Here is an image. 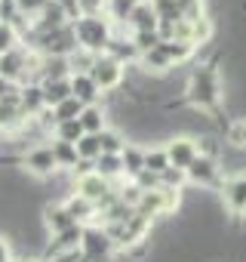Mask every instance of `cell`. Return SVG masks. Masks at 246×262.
<instances>
[{
	"label": "cell",
	"instance_id": "obj_1",
	"mask_svg": "<svg viewBox=\"0 0 246 262\" xmlns=\"http://www.w3.org/2000/svg\"><path fill=\"white\" fill-rule=\"evenodd\" d=\"M182 99L194 108V111H203V114H218L222 102H225V83H222V74L212 62H200L191 68L188 80H185V93ZM215 120V117H212Z\"/></svg>",
	"mask_w": 246,
	"mask_h": 262
},
{
	"label": "cell",
	"instance_id": "obj_2",
	"mask_svg": "<svg viewBox=\"0 0 246 262\" xmlns=\"http://www.w3.org/2000/svg\"><path fill=\"white\" fill-rule=\"evenodd\" d=\"M74 25V34H77V47L86 50V53H108V43L114 40L117 34V25L108 19V16H80Z\"/></svg>",
	"mask_w": 246,
	"mask_h": 262
},
{
	"label": "cell",
	"instance_id": "obj_3",
	"mask_svg": "<svg viewBox=\"0 0 246 262\" xmlns=\"http://www.w3.org/2000/svg\"><path fill=\"white\" fill-rule=\"evenodd\" d=\"M222 161H212V158H203V155H197L194 158V164L185 170V176H188V185H194V188H212V191H222L225 188V176H222Z\"/></svg>",
	"mask_w": 246,
	"mask_h": 262
},
{
	"label": "cell",
	"instance_id": "obj_4",
	"mask_svg": "<svg viewBox=\"0 0 246 262\" xmlns=\"http://www.w3.org/2000/svg\"><path fill=\"white\" fill-rule=\"evenodd\" d=\"M89 77L95 80V86L102 90V96H108V93H117V90L123 86V77H127V65H120L114 56L102 53V56L95 59Z\"/></svg>",
	"mask_w": 246,
	"mask_h": 262
},
{
	"label": "cell",
	"instance_id": "obj_5",
	"mask_svg": "<svg viewBox=\"0 0 246 262\" xmlns=\"http://www.w3.org/2000/svg\"><path fill=\"white\" fill-rule=\"evenodd\" d=\"M166 155H169V164H173L176 170H188V167L194 164V158L200 155V148H197V136H191V133L169 136V142H166Z\"/></svg>",
	"mask_w": 246,
	"mask_h": 262
},
{
	"label": "cell",
	"instance_id": "obj_6",
	"mask_svg": "<svg viewBox=\"0 0 246 262\" xmlns=\"http://www.w3.org/2000/svg\"><path fill=\"white\" fill-rule=\"evenodd\" d=\"M22 167H25L31 176H37V179H53V176L59 173L56 158H53V145H34V148L22 158Z\"/></svg>",
	"mask_w": 246,
	"mask_h": 262
},
{
	"label": "cell",
	"instance_id": "obj_7",
	"mask_svg": "<svg viewBox=\"0 0 246 262\" xmlns=\"http://www.w3.org/2000/svg\"><path fill=\"white\" fill-rule=\"evenodd\" d=\"M222 204H225L234 216H243V213H246V173L228 176V182H225V188H222Z\"/></svg>",
	"mask_w": 246,
	"mask_h": 262
},
{
	"label": "cell",
	"instance_id": "obj_8",
	"mask_svg": "<svg viewBox=\"0 0 246 262\" xmlns=\"http://www.w3.org/2000/svg\"><path fill=\"white\" fill-rule=\"evenodd\" d=\"M40 222H43V228L56 237V234H62V231H68V228H74L77 222L71 219V213L65 210V204H46L43 207V216H40Z\"/></svg>",
	"mask_w": 246,
	"mask_h": 262
},
{
	"label": "cell",
	"instance_id": "obj_9",
	"mask_svg": "<svg viewBox=\"0 0 246 262\" xmlns=\"http://www.w3.org/2000/svg\"><path fill=\"white\" fill-rule=\"evenodd\" d=\"M71 96L77 102H83V105H99L105 99L102 90L95 86V80L89 74H71Z\"/></svg>",
	"mask_w": 246,
	"mask_h": 262
},
{
	"label": "cell",
	"instance_id": "obj_10",
	"mask_svg": "<svg viewBox=\"0 0 246 262\" xmlns=\"http://www.w3.org/2000/svg\"><path fill=\"white\" fill-rule=\"evenodd\" d=\"M80 126L86 136H99L102 129H108V108L99 102V105H86L83 114H80Z\"/></svg>",
	"mask_w": 246,
	"mask_h": 262
},
{
	"label": "cell",
	"instance_id": "obj_11",
	"mask_svg": "<svg viewBox=\"0 0 246 262\" xmlns=\"http://www.w3.org/2000/svg\"><path fill=\"white\" fill-rule=\"evenodd\" d=\"M133 31H157L160 28V16L154 10V4H136V10L130 13V22H127Z\"/></svg>",
	"mask_w": 246,
	"mask_h": 262
},
{
	"label": "cell",
	"instance_id": "obj_12",
	"mask_svg": "<svg viewBox=\"0 0 246 262\" xmlns=\"http://www.w3.org/2000/svg\"><path fill=\"white\" fill-rule=\"evenodd\" d=\"M62 204H65V210L71 213V219H74L77 225H83V222H92V219L99 216V207H95L92 201L80 198L77 191H74V194H68V198H65Z\"/></svg>",
	"mask_w": 246,
	"mask_h": 262
},
{
	"label": "cell",
	"instance_id": "obj_13",
	"mask_svg": "<svg viewBox=\"0 0 246 262\" xmlns=\"http://www.w3.org/2000/svg\"><path fill=\"white\" fill-rule=\"evenodd\" d=\"M108 56H114L120 65L139 62V59H142V53H139V47L133 43V37H123V34H114V40L108 43Z\"/></svg>",
	"mask_w": 246,
	"mask_h": 262
},
{
	"label": "cell",
	"instance_id": "obj_14",
	"mask_svg": "<svg viewBox=\"0 0 246 262\" xmlns=\"http://www.w3.org/2000/svg\"><path fill=\"white\" fill-rule=\"evenodd\" d=\"M95 173H99L102 179H108L111 185H117V182L127 179V173H123V158H120V155H102V158L95 161Z\"/></svg>",
	"mask_w": 246,
	"mask_h": 262
},
{
	"label": "cell",
	"instance_id": "obj_15",
	"mask_svg": "<svg viewBox=\"0 0 246 262\" xmlns=\"http://www.w3.org/2000/svg\"><path fill=\"white\" fill-rule=\"evenodd\" d=\"M40 90H43V102H46V108H59L62 102L71 99V77H68V80H43Z\"/></svg>",
	"mask_w": 246,
	"mask_h": 262
},
{
	"label": "cell",
	"instance_id": "obj_16",
	"mask_svg": "<svg viewBox=\"0 0 246 262\" xmlns=\"http://www.w3.org/2000/svg\"><path fill=\"white\" fill-rule=\"evenodd\" d=\"M145 151L148 148H142V145H136V142H130L127 148H123V173H127V179H136L142 170H145Z\"/></svg>",
	"mask_w": 246,
	"mask_h": 262
},
{
	"label": "cell",
	"instance_id": "obj_17",
	"mask_svg": "<svg viewBox=\"0 0 246 262\" xmlns=\"http://www.w3.org/2000/svg\"><path fill=\"white\" fill-rule=\"evenodd\" d=\"M53 158H56V167L62 173H74L77 164H80V155H77V145H68V142H56L53 139Z\"/></svg>",
	"mask_w": 246,
	"mask_h": 262
},
{
	"label": "cell",
	"instance_id": "obj_18",
	"mask_svg": "<svg viewBox=\"0 0 246 262\" xmlns=\"http://www.w3.org/2000/svg\"><path fill=\"white\" fill-rule=\"evenodd\" d=\"M99 142H102V155H123V148L130 145L127 136H123L120 129H114V126L102 129V133H99Z\"/></svg>",
	"mask_w": 246,
	"mask_h": 262
},
{
	"label": "cell",
	"instance_id": "obj_19",
	"mask_svg": "<svg viewBox=\"0 0 246 262\" xmlns=\"http://www.w3.org/2000/svg\"><path fill=\"white\" fill-rule=\"evenodd\" d=\"M83 136H86V133H83V126H80V117H77V120H65V123H59V126H56V133H53L56 142H68V145H77Z\"/></svg>",
	"mask_w": 246,
	"mask_h": 262
},
{
	"label": "cell",
	"instance_id": "obj_20",
	"mask_svg": "<svg viewBox=\"0 0 246 262\" xmlns=\"http://www.w3.org/2000/svg\"><path fill=\"white\" fill-rule=\"evenodd\" d=\"M169 167H173V164H169L166 145H163V148H148V151H145V170H151L154 176H163Z\"/></svg>",
	"mask_w": 246,
	"mask_h": 262
},
{
	"label": "cell",
	"instance_id": "obj_21",
	"mask_svg": "<svg viewBox=\"0 0 246 262\" xmlns=\"http://www.w3.org/2000/svg\"><path fill=\"white\" fill-rule=\"evenodd\" d=\"M225 139L234 151H246V117H237L228 129H225Z\"/></svg>",
	"mask_w": 246,
	"mask_h": 262
},
{
	"label": "cell",
	"instance_id": "obj_22",
	"mask_svg": "<svg viewBox=\"0 0 246 262\" xmlns=\"http://www.w3.org/2000/svg\"><path fill=\"white\" fill-rule=\"evenodd\" d=\"M19 47H22L19 31H16L10 22H0V56H7V53H13V50H19Z\"/></svg>",
	"mask_w": 246,
	"mask_h": 262
},
{
	"label": "cell",
	"instance_id": "obj_23",
	"mask_svg": "<svg viewBox=\"0 0 246 262\" xmlns=\"http://www.w3.org/2000/svg\"><path fill=\"white\" fill-rule=\"evenodd\" d=\"M130 37H133V43L139 47V53H142V56H145V53H151V50H157V47L163 43L160 31H133Z\"/></svg>",
	"mask_w": 246,
	"mask_h": 262
},
{
	"label": "cell",
	"instance_id": "obj_24",
	"mask_svg": "<svg viewBox=\"0 0 246 262\" xmlns=\"http://www.w3.org/2000/svg\"><path fill=\"white\" fill-rule=\"evenodd\" d=\"M83 108H86V105H83V102H77V99L71 96L68 102H62V105H59V108H53V111H56V120H59V123H65V120H77V117L83 114Z\"/></svg>",
	"mask_w": 246,
	"mask_h": 262
},
{
	"label": "cell",
	"instance_id": "obj_25",
	"mask_svg": "<svg viewBox=\"0 0 246 262\" xmlns=\"http://www.w3.org/2000/svg\"><path fill=\"white\" fill-rule=\"evenodd\" d=\"M77 155H80V161H99V158H102V142H99V136H83V139L77 142Z\"/></svg>",
	"mask_w": 246,
	"mask_h": 262
},
{
	"label": "cell",
	"instance_id": "obj_26",
	"mask_svg": "<svg viewBox=\"0 0 246 262\" xmlns=\"http://www.w3.org/2000/svg\"><path fill=\"white\" fill-rule=\"evenodd\" d=\"M80 16H108V0H77Z\"/></svg>",
	"mask_w": 246,
	"mask_h": 262
},
{
	"label": "cell",
	"instance_id": "obj_27",
	"mask_svg": "<svg viewBox=\"0 0 246 262\" xmlns=\"http://www.w3.org/2000/svg\"><path fill=\"white\" fill-rule=\"evenodd\" d=\"M133 182H136L142 191H154V188H160V176H154L151 170H142V173H139Z\"/></svg>",
	"mask_w": 246,
	"mask_h": 262
},
{
	"label": "cell",
	"instance_id": "obj_28",
	"mask_svg": "<svg viewBox=\"0 0 246 262\" xmlns=\"http://www.w3.org/2000/svg\"><path fill=\"white\" fill-rule=\"evenodd\" d=\"M0 262H16V250L7 234H0Z\"/></svg>",
	"mask_w": 246,
	"mask_h": 262
},
{
	"label": "cell",
	"instance_id": "obj_29",
	"mask_svg": "<svg viewBox=\"0 0 246 262\" xmlns=\"http://www.w3.org/2000/svg\"><path fill=\"white\" fill-rule=\"evenodd\" d=\"M56 4L65 10V16H68L71 22H77V19H80V4H77V0H56Z\"/></svg>",
	"mask_w": 246,
	"mask_h": 262
},
{
	"label": "cell",
	"instance_id": "obj_30",
	"mask_svg": "<svg viewBox=\"0 0 246 262\" xmlns=\"http://www.w3.org/2000/svg\"><path fill=\"white\" fill-rule=\"evenodd\" d=\"M16 262H19V259H16Z\"/></svg>",
	"mask_w": 246,
	"mask_h": 262
}]
</instances>
